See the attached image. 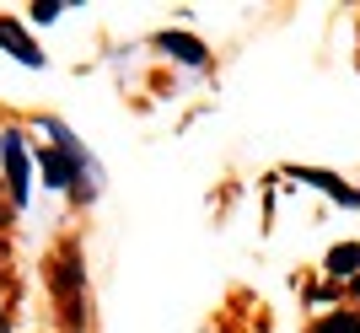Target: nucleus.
<instances>
[{
    "instance_id": "nucleus-6",
    "label": "nucleus",
    "mask_w": 360,
    "mask_h": 333,
    "mask_svg": "<svg viewBox=\"0 0 360 333\" xmlns=\"http://www.w3.org/2000/svg\"><path fill=\"white\" fill-rule=\"evenodd\" d=\"M32 16H38V22H60V0H38Z\"/></svg>"
},
{
    "instance_id": "nucleus-3",
    "label": "nucleus",
    "mask_w": 360,
    "mask_h": 333,
    "mask_svg": "<svg viewBox=\"0 0 360 333\" xmlns=\"http://www.w3.org/2000/svg\"><path fill=\"white\" fill-rule=\"evenodd\" d=\"M156 48H167L172 60H183V65H205L210 54H205V44L199 38H188V32H156Z\"/></svg>"
},
{
    "instance_id": "nucleus-1",
    "label": "nucleus",
    "mask_w": 360,
    "mask_h": 333,
    "mask_svg": "<svg viewBox=\"0 0 360 333\" xmlns=\"http://www.w3.org/2000/svg\"><path fill=\"white\" fill-rule=\"evenodd\" d=\"M0 156H6V172H11V194L27 199L32 162H27V151H22V135H16V129H6V135H0Z\"/></svg>"
},
{
    "instance_id": "nucleus-4",
    "label": "nucleus",
    "mask_w": 360,
    "mask_h": 333,
    "mask_svg": "<svg viewBox=\"0 0 360 333\" xmlns=\"http://www.w3.org/2000/svg\"><path fill=\"white\" fill-rule=\"evenodd\" d=\"M323 269H328V274H339V280H360V242L333 247V253L323 258Z\"/></svg>"
},
{
    "instance_id": "nucleus-7",
    "label": "nucleus",
    "mask_w": 360,
    "mask_h": 333,
    "mask_svg": "<svg viewBox=\"0 0 360 333\" xmlns=\"http://www.w3.org/2000/svg\"><path fill=\"white\" fill-rule=\"evenodd\" d=\"M355 296H360V280H355Z\"/></svg>"
},
{
    "instance_id": "nucleus-5",
    "label": "nucleus",
    "mask_w": 360,
    "mask_h": 333,
    "mask_svg": "<svg viewBox=\"0 0 360 333\" xmlns=\"http://www.w3.org/2000/svg\"><path fill=\"white\" fill-rule=\"evenodd\" d=\"M312 333H360V312H328L323 322H312Z\"/></svg>"
},
{
    "instance_id": "nucleus-8",
    "label": "nucleus",
    "mask_w": 360,
    "mask_h": 333,
    "mask_svg": "<svg viewBox=\"0 0 360 333\" xmlns=\"http://www.w3.org/2000/svg\"><path fill=\"white\" fill-rule=\"evenodd\" d=\"M0 322H6V318H0Z\"/></svg>"
},
{
    "instance_id": "nucleus-2",
    "label": "nucleus",
    "mask_w": 360,
    "mask_h": 333,
    "mask_svg": "<svg viewBox=\"0 0 360 333\" xmlns=\"http://www.w3.org/2000/svg\"><path fill=\"white\" fill-rule=\"evenodd\" d=\"M0 44H6V54H11V60L32 65V70H38V65H44V48L32 44L27 32H22V22H11V16H0Z\"/></svg>"
}]
</instances>
